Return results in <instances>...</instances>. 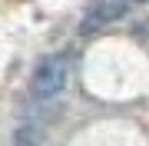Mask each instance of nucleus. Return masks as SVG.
<instances>
[{
  "label": "nucleus",
  "instance_id": "f257e3e1",
  "mask_svg": "<svg viewBox=\"0 0 149 146\" xmlns=\"http://www.w3.org/2000/svg\"><path fill=\"white\" fill-rule=\"evenodd\" d=\"M66 80H70V60L63 53H50V57H43L37 63L30 90L40 100H53V96H60L66 90Z\"/></svg>",
  "mask_w": 149,
  "mask_h": 146
},
{
  "label": "nucleus",
  "instance_id": "f03ea898",
  "mask_svg": "<svg viewBox=\"0 0 149 146\" xmlns=\"http://www.w3.org/2000/svg\"><path fill=\"white\" fill-rule=\"evenodd\" d=\"M123 17V3L119 0H100L96 7L83 13V30H100V27H109Z\"/></svg>",
  "mask_w": 149,
  "mask_h": 146
},
{
  "label": "nucleus",
  "instance_id": "7ed1b4c3",
  "mask_svg": "<svg viewBox=\"0 0 149 146\" xmlns=\"http://www.w3.org/2000/svg\"><path fill=\"white\" fill-rule=\"evenodd\" d=\"M13 146H47V136H43L40 126L23 123V126L13 130Z\"/></svg>",
  "mask_w": 149,
  "mask_h": 146
},
{
  "label": "nucleus",
  "instance_id": "20e7f679",
  "mask_svg": "<svg viewBox=\"0 0 149 146\" xmlns=\"http://www.w3.org/2000/svg\"><path fill=\"white\" fill-rule=\"evenodd\" d=\"M133 3H143V0H133Z\"/></svg>",
  "mask_w": 149,
  "mask_h": 146
}]
</instances>
